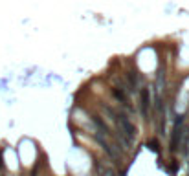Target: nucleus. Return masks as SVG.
Returning <instances> with one entry per match:
<instances>
[{"mask_svg":"<svg viewBox=\"0 0 189 176\" xmlns=\"http://www.w3.org/2000/svg\"><path fill=\"white\" fill-rule=\"evenodd\" d=\"M106 112L112 116V119L118 123V127H119V138H127V139H132V138L136 136V127L130 123V119L123 114V112H116V110H112V108H108L106 106Z\"/></svg>","mask_w":189,"mask_h":176,"instance_id":"1","label":"nucleus"},{"mask_svg":"<svg viewBox=\"0 0 189 176\" xmlns=\"http://www.w3.org/2000/svg\"><path fill=\"white\" fill-rule=\"evenodd\" d=\"M182 121H184V117L178 116V119H176V125H174V130H173L171 151H176V149H178V141H180V138H182Z\"/></svg>","mask_w":189,"mask_h":176,"instance_id":"2","label":"nucleus"},{"mask_svg":"<svg viewBox=\"0 0 189 176\" xmlns=\"http://www.w3.org/2000/svg\"><path fill=\"white\" fill-rule=\"evenodd\" d=\"M94 167H96V173H97L99 176H116L114 169H112V167H108V165L103 163V161H99V160H96V161H94Z\"/></svg>","mask_w":189,"mask_h":176,"instance_id":"3","label":"nucleus"},{"mask_svg":"<svg viewBox=\"0 0 189 176\" xmlns=\"http://www.w3.org/2000/svg\"><path fill=\"white\" fill-rule=\"evenodd\" d=\"M149 106H151V92L147 88H143L142 90V114H143V117L149 116Z\"/></svg>","mask_w":189,"mask_h":176,"instance_id":"4","label":"nucleus"},{"mask_svg":"<svg viewBox=\"0 0 189 176\" xmlns=\"http://www.w3.org/2000/svg\"><path fill=\"white\" fill-rule=\"evenodd\" d=\"M127 79H128L130 90H138V86H140V75H138V72H127Z\"/></svg>","mask_w":189,"mask_h":176,"instance_id":"5","label":"nucleus"},{"mask_svg":"<svg viewBox=\"0 0 189 176\" xmlns=\"http://www.w3.org/2000/svg\"><path fill=\"white\" fill-rule=\"evenodd\" d=\"M92 121H94V123H96V125L99 127V130H101L103 134H106V136H112V132H110V129L106 127V123H105V121H103V119H101V117H99V116H92Z\"/></svg>","mask_w":189,"mask_h":176,"instance_id":"6","label":"nucleus"},{"mask_svg":"<svg viewBox=\"0 0 189 176\" xmlns=\"http://www.w3.org/2000/svg\"><path fill=\"white\" fill-rule=\"evenodd\" d=\"M112 94H114V97L118 99V101H121L123 105H127V97H125V94H123V90H118V88H112Z\"/></svg>","mask_w":189,"mask_h":176,"instance_id":"7","label":"nucleus"},{"mask_svg":"<svg viewBox=\"0 0 189 176\" xmlns=\"http://www.w3.org/2000/svg\"><path fill=\"white\" fill-rule=\"evenodd\" d=\"M149 147H151L154 152H158V151H160V147H158V141H154V139H151V141H149Z\"/></svg>","mask_w":189,"mask_h":176,"instance_id":"8","label":"nucleus"},{"mask_svg":"<svg viewBox=\"0 0 189 176\" xmlns=\"http://www.w3.org/2000/svg\"><path fill=\"white\" fill-rule=\"evenodd\" d=\"M0 167H2V152H0Z\"/></svg>","mask_w":189,"mask_h":176,"instance_id":"9","label":"nucleus"}]
</instances>
